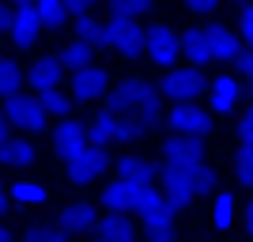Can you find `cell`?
<instances>
[{"label": "cell", "instance_id": "39", "mask_svg": "<svg viewBox=\"0 0 253 242\" xmlns=\"http://www.w3.org/2000/svg\"><path fill=\"white\" fill-rule=\"evenodd\" d=\"M8 125H11V121H8V114H0V144L8 140Z\"/></svg>", "mask_w": 253, "mask_h": 242}, {"label": "cell", "instance_id": "37", "mask_svg": "<svg viewBox=\"0 0 253 242\" xmlns=\"http://www.w3.org/2000/svg\"><path fill=\"white\" fill-rule=\"evenodd\" d=\"M238 140H242V144H253V110L242 117V125H238Z\"/></svg>", "mask_w": 253, "mask_h": 242}, {"label": "cell", "instance_id": "31", "mask_svg": "<svg viewBox=\"0 0 253 242\" xmlns=\"http://www.w3.org/2000/svg\"><path fill=\"white\" fill-rule=\"evenodd\" d=\"M151 4H155V0H110V11H114V15H132V19H136V15H144Z\"/></svg>", "mask_w": 253, "mask_h": 242}, {"label": "cell", "instance_id": "29", "mask_svg": "<svg viewBox=\"0 0 253 242\" xmlns=\"http://www.w3.org/2000/svg\"><path fill=\"white\" fill-rule=\"evenodd\" d=\"M211 216H215V227H231V223H234V200H231V193H219V197H215Z\"/></svg>", "mask_w": 253, "mask_h": 242}, {"label": "cell", "instance_id": "4", "mask_svg": "<svg viewBox=\"0 0 253 242\" xmlns=\"http://www.w3.org/2000/svg\"><path fill=\"white\" fill-rule=\"evenodd\" d=\"M106 38H110V46H114L121 57H128V61H136L140 53L148 49V31H144L132 15H114V11H110Z\"/></svg>", "mask_w": 253, "mask_h": 242}, {"label": "cell", "instance_id": "18", "mask_svg": "<svg viewBox=\"0 0 253 242\" xmlns=\"http://www.w3.org/2000/svg\"><path fill=\"white\" fill-rule=\"evenodd\" d=\"M61 72H64V64H61V57H42V61L31 68V87H38V91H45V87H57L61 84Z\"/></svg>", "mask_w": 253, "mask_h": 242}, {"label": "cell", "instance_id": "16", "mask_svg": "<svg viewBox=\"0 0 253 242\" xmlns=\"http://www.w3.org/2000/svg\"><path fill=\"white\" fill-rule=\"evenodd\" d=\"M95 231H98V239H106V242H132L136 239L132 223L125 220V212H110L106 220L95 223Z\"/></svg>", "mask_w": 253, "mask_h": 242}, {"label": "cell", "instance_id": "34", "mask_svg": "<svg viewBox=\"0 0 253 242\" xmlns=\"http://www.w3.org/2000/svg\"><path fill=\"white\" fill-rule=\"evenodd\" d=\"M68 4V15H87V11L95 8V4H102V0H64Z\"/></svg>", "mask_w": 253, "mask_h": 242}, {"label": "cell", "instance_id": "35", "mask_svg": "<svg viewBox=\"0 0 253 242\" xmlns=\"http://www.w3.org/2000/svg\"><path fill=\"white\" fill-rule=\"evenodd\" d=\"M234 64H238V72H242V76H253V49H242L238 57H234Z\"/></svg>", "mask_w": 253, "mask_h": 242}, {"label": "cell", "instance_id": "26", "mask_svg": "<svg viewBox=\"0 0 253 242\" xmlns=\"http://www.w3.org/2000/svg\"><path fill=\"white\" fill-rule=\"evenodd\" d=\"M234 178H238V186L253 190V144H242V151L234 155Z\"/></svg>", "mask_w": 253, "mask_h": 242}, {"label": "cell", "instance_id": "15", "mask_svg": "<svg viewBox=\"0 0 253 242\" xmlns=\"http://www.w3.org/2000/svg\"><path fill=\"white\" fill-rule=\"evenodd\" d=\"M208 42H211V61H234L242 53L231 27H208Z\"/></svg>", "mask_w": 253, "mask_h": 242}, {"label": "cell", "instance_id": "21", "mask_svg": "<svg viewBox=\"0 0 253 242\" xmlns=\"http://www.w3.org/2000/svg\"><path fill=\"white\" fill-rule=\"evenodd\" d=\"M0 163H8V167H31L34 147L27 144V140H4V144H0Z\"/></svg>", "mask_w": 253, "mask_h": 242}, {"label": "cell", "instance_id": "1", "mask_svg": "<svg viewBox=\"0 0 253 242\" xmlns=\"http://www.w3.org/2000/svg\"><path fill=\"white\" fill-rule=\"evenodd\" d=\"M159 98H163V91L151 87L148 80H121L110 91V110L136 117L144 129H155L159 125Z\"/></svg>", "mask_w": 253, "mask_h": 242}, {"label": "cell", "instance_id": "5", "mask_svg": "<svg viewBox=\"0 0 253 242\" xmlns=\"http://www.w3.org/2000/svg\"><path fill=\"white\" fill-rule=\"evenodd\" d=\"M159 91L167 98H174V102H193L197 95L208 91V84H204V76L197 72V68H167Z\"/></svg>", "mask_w": 253, "mask_h": 242}, {"label": "cell", "instance_id": "17", "mask_svg": "<svg viewBox=\"0 0 253 242\" xmlns=\"http://www.w3.org/2000/svg\"><path fill=\"white\" fill-rule=\"evenodd\" d=\"M117 178L132 182V186H151V182H155V163L136 159V155H125L121 163H117Z\"/></svg>", "mask_w": 253, "mask_h": 242}, {"label": "cell", "instance_id": "36", "mask_svg": "<svg viewBox=\"0 0 253 242\" xmlns=\"http://www.w3.org/2000/svg\"><path fill=\"white\" fill-rule=\"evenodd\" d=\"M189 4V11H197V15H208V11L219 8V0H185Z\"/></svg>", "mask_w": 253, "mask_h": 242}, {"label": "cell", "instance_id": "25", "mask_svg": "<svg viewBox=\"0 0 253 242\" xmlns=\"http://www.w3.org/2000/svg\"><path fill=\"white\" fill-rule=\"evenodd\" d=\"M19 87H23V72H19V64L8 61V57H0V98L15 95Z\"/></svg>", "mask_w": 253, "mask_h": 242}, {"label": "cell", "instance_id": "7", "mask_svg": "<svg viewBox=\"0 0 253 242\" xmlns=\"http://www.w3.org/2000/svg\"><path fill=\"white\" fill-rule=\"evenodd\" d=\"M4 114H8L11 125H19L23 133H38V129H45V106L38 102V98H27V95H8L4 98Z\"/></svg>", "mask_w": 253, "mask_h": 242}, {"label": "cell", "instance_id": "2", "mask_svg": "<svg viewBox=\"0 0 253 242\" xmlns=\"http://www.w3.org/2000/svg\"><path fill=\"white\" fill-rule=\"evenodd\" d=\"M211 182H215V174H211V167H204V163H193V167H167L163 170V190H167V197H170L174 208H185L201 190H208Z\"/></svg>", "mask_w": 253, "mask_h": 242}, {"label": "cell", "instance_id": "44", "mask_svg": "<svg viewBox=\"0 0 253 242\" xmlns=\"http://www.w3.org/2000/svg\"><path fill=\"white\" fill-rule=\"evenodd\" d=\"M250 95H253V76H250Z\"/></svg>", "mask_w": 253, "mask_h": 242}, {"label": "cell", "instance_id": "28", "mask_svg": "<svg viewBox=\"0 0 253 242\" xmlns=\"http://www.w3.org/2000/svg\"><path fill=\"white\" fill-rule=\"evenodd\" d=\"M11 200H19V204H42L45 190L34 186V182H15V186H11Z\"/></svg>", "mask_w": 253, "mask_h": 242}, {"label": "cell", "instance_id": "10", "mask_svg": "<svg viewBox=\"0 0 253 242\" xmlns=\"http://www.w3.org/2000/svg\"><path fill=\"white\" fill-rule=\"evenodd\" d=\"M167 125L174 129V133L204 137V133L211 129V121H208V114H204V110H197L193 102H174V110H170V117H167Z\"/></svg>", "mask_w": 253, "mask_h": 242}, {"label": "cell", "instance_id": "13", "mask_svg": "<svg viewBox=\"0 0 253 242\" xmlns=\"http://www.w3.org/2000/svg\"><path fill=\"white\" fill-rule=\"evenodd\" d=\"M140 190H144V186H132V182L117 178V182H110V186L102 190V204L110 212H132V208H136Z\"/></svg>", "mask_w": 253, "mask_h": 242}, {"label": "cell", "instance_id": "20", "mask_svg": "<svg viewBox=\"0 0 253 242\" xmlns=\"http://www.w3.org/2000/svg\"><path fill=\"white\" fill-rule=\"evenodd\" d=\"M181 53H185V57H189L193 64L211 61V42H208V31H185V34H181Z\"/></svg>", "mask_w": 253, "mask_h": 242}, {"label": "cell", "instance_id": "24", "mask_svg": "<svg viewBox=\"0 0 253 242\" xmlns=\"http://www.w3.org/2000/svg\"><path fill=\"white\" fill-rule=\"evenodd\" d=\"M234 102H238V84H234V80H227V76H223V80H215V87H211V106H215L219 114H227Z\"/></svg>", "mask_w": 253, "mask_h": 242}, {"label": "cell", "instance_id": "38", "mask_svg": "<svg viewBox=\"0 0 253 242\" xmlns=\"http://www.w3.org/2000/svg\"><path fill=\"white\" fill-rule=\"evenodd\" d=\"M11 19H15V11H8V4L0 0V31H8V27H11Z\"/></svg>", "mask_w": 253, "mask_h": 242}, {"label": "cell", "instance_id": "22", "mask_svg": "<svg viewBox=\"0 0 253 242\" xmlns=\"http://www.w3.org/2000/svg\"><path fill=\"white\" fill-rule=\"evenodd\" d=\"M76 38L91 42L95 49H106V46H110V38H106V27L91 19V11H87V15H76Z\"/></svg>", "mask_w": 253, "mask_h": 242}, {"label": "cell", "instance_id": "23", "mask_svg": "<svg viewBox=\"0 0 253 242\" xmlns=\"http://www.w3.org/2000/svg\"><path fill=\"white\" fill-rule=\"evenodd\" d=\"M91 49H95V46L84 42V38H80V42H72V46H64V49H61V64L68 68V72H80V68H87V64H91Z\"/></svg>", "mask_w": 253, "mask_h": 242}, {"label": "cell", "instance_id": "11", "mask_svg": "<svg viewBox=\"0 0 253 242\" xmlns=\"http://www.w3.org/2000/svg\"><path fill=\"white\" fill-rule=\"evenodd\" d=\"M106 87H110V76H106L102 68H95V64H87V68L72 72V95L80 98V102H91V98H98Z\"/></svg>", "mask_w": 253, "mask_h": 242}, {"label": "cell", "instance_id": "12", "mask_svg": "<svg viewBox=\"0 0 253 242\" xmlns=\"http://www.w3.org/2000/svg\"><path fill=\"white\" fill-rule=\"evenodd\" d=\"M38 27H42V15H38V8H34V4H19L15 19H11V38H15V46H19V49L34 46V38H38Z\"/></svg>", "mask_w": 253, "mask_h": 242}, {"label": "cell", "instance_id": "14", "mask_svg": "<svg viewBox=\"0 0 253 242\" xmlns=\"http://www.w3.org/2000/svg\"><path fill=\"white\" fill-rule=\"evenodd\" d=\"M84 144H87V129L80 125V121H61L57 133H53V147H57V155H61V159L76 155Z\"/></svg>", "mask_w": 253, "mask_h": 242}, {"label": "cell", "instance_id": "19", "mask_svg": "<svg viewBox=\"0 0 253 242\" xmlns=\"http://www.w3.org/2000/svg\"><path fill=\"white\" fill-rule=\"evenodd\" d=\"M61 227L64 231H87V227H95V208H91L87 200L68 204V208L61 212Z\"/></svg>", "mask_w": 253, "mask_h": 242}, {"label": "cell", "instance_id": "32", "mask_svg": "<svg viewBox=\"0 0 253 242\" xmlns=\"http://www.w3.org/2000/svg\"><path fill=\"white\" fill-rule=\"evenodd\" d=\"M27 239H38V242H61V239H64V227H57V223H31V227H27Z\"/></svg>", "mask_w": 253, "mask_h": 242}, {"label": "cell", "instance_id": "42", "mask_svg": "<svg viewBox=\"0 0 253 242\" xmlns=\"http://www.w3.org/2000/svg\"><path fill=\"white\" fill-rule=\"evenodd\" d=\"M4 239H11V231L4 227V223H0V242H4Z\"/></svg>", "mask_w": 253, "mask_h": 242}, {"label": "cell", "instance_id": "6", "mask_svg": "<svg viewBox=\"0 0 253 242\" xmlns=\"http://www.w3.org/2000/svg\"><path fill=\"white\" fill-rule=\"evenodd\" d=\"M68 163V178L76 182V186H87V182H95L98 174H102L106 167H110V159H106L102 144H84L76 155L64 159Z\"/></svg>", "mask_w": 253, "mask_h": 242}, {"label": "cell", "instance_id": "9", "mask_svg": "<svg viewBox=\"0 0 253 242\" xmlns=\"http://www.w3.org/2000/svg\"><path fill=\"white\" fill-rule=\"evenodd\" d=\"M178 49H181V38L170 27H151L148 31V57L159 68H170V64L178 61Z\"/></svg>", "mask_w": 253, "mask_h": 242}, {"label": "cell", "instance_id": "30", "mask_svg": "<svg viewBox=\"0 0 253 242\" xmlns=\"http://www.w3.org/2000/svg\"><path fill=\"white\" fill-rule=\"evenodd\" d=\"M38 102L45 106V110H49V114H68V98L61 95V91H57V87H45V91H38Z\"/></svg>", "mask_w": 253, "mask_h": 242}, {"label": "cell", "instance_id": "40", "mask_svg": "<svg viewBox=\"0 0 253 242\" xmlns=\"http://www.w3.org/2000/svg\"><path fill=\"white\" fill-rule=\"evenodd\" d=\"M246 231L253 235V204H250V208H246Z\"/></svg>", "mask_w": 253, "mask_h": 242}, {"label": "cell", "instance_id": "41", "mask_svg": "<svg viewBox=\"0 0 253 242\" xmlns=\"http://www.w3.org/2000/svg\"><path fill=\"white\" fill-rule=\"evenodd\" d=\"M8 200H11V197H8V193H4V186H0V212L8 208Z\"/></svg>", "mask_w": 253, "mask_h": 242}, {"label": "cell", "instance_id": "27", "mask_svg": "<svg viewBox=\"0 0 253 242\" xmlns=\"http://www.w3.org/2000/svg\"><path fill=\"white\" fill-rule=\"evenodd\" d=\"M34 8H38L45 27H61L64 15H68V4H64V0H34Z\"/></svg>", "mask_w": 253, "mask_h": 242}, {"label": "cell", "instance_id": "43", "mask_svg": "<svg viewBox=\"0 0 253 242\" xmlns=\"http://www.w3.org/2000/svg\"><path fill=\"white\" fill-rule=\"evenodd\" d=\"M15 4H34V0H15Z\"/></svg>", "mask_w": 253, "mask_h": 242}, {"label": "cell", "instance_id": "8", "mask_svg": "<svg viewBox=\"0 0 253 242\" xmlns=\"http://www.w3.org/2000/svg\"><path fill=\"white\" fill-rule=\"evenodd\" d=\"M163 159H167V167H193V163H204L201 137H189V133H174V137L163 144Z\"/></svg>", "mask_w": 253, "mask_h": 242}, {"label": "cell", "instance_id": "33", "mask_svg": "<svg viewBox=\"0 0 253 242\" xmlns=\"http://www.w3.org/2000/svg\"><path fill=\"white\" fill-rule=\"evenodd\" d=\"M238 31H242V38L253 46V4H246L242 8V19H238Z\"/></svg>", "mask_w": 253, "mask_h": 242}, {"label": "cell", "instance_id": "3", "mask_svg": "<svg viewBox=\"0 0 253 242\" xmlns=\"http://www.w3.org/2000/svg\"><path fill=\"white\" fill-rule=\"evenodd\" d=\"M136 212H140V220H144V235L148 239H159V242H167L170 235H174V204H170L167 193H159L155 186H144L136 197Z\"/></svg>", "mask_w": 253, "mask_h": 242}]
</instances>
